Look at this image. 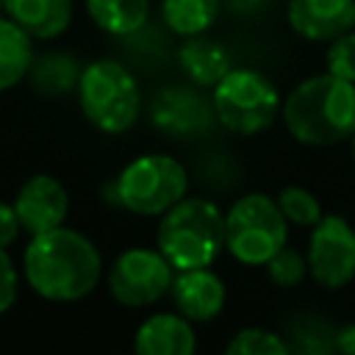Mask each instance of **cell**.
<instances>
[{"label": "cell", "instance_id": "3957f363", "mask_svg": "<svg viewBox=\"0 0 355 355\" xmlns=\"http://www.w3.org/2000/svg\"><path fill=\"white\" fill-rule=\"evenodd\" d=\"M155 247L175 266V272L211 266L225 250L222 208L205 197H180L158 216Z\"/></svg>", "mask_w": 355, "mask_h": 355}, {"label": "cell", "instance_id": "7402d4cb", "mask_svg": "<svg viewBox=\"0 0 355 355\" xmlns=\"http://www.w3.org/2000/svg\"><path fill=\"white\" fill-rule=\"evenodd\" d=\"M275 200H277V208L286 216V222L294 225V227L311 230L322 219V214H324L319 197L313 191L302 189V186H283Z\"/></svg>", "mask_w": 355, "mask_h": 355}, {"label": "cell", "instance_id": "f1b7e54d", "mask_svg": "<svg viewBox=\"0 0 355 355\" xmlns=\"http://www.w3.org/2000/svg\"><path fill=\"white\" fill-rule=\"evenodd\" d=\"M349 153H352V164H355V133L349 136Z\"/></svg>", "mask_w": 355, "mask_h": 355}, {"label": "cell", "instance_id": "7c38bea8", "mask_svg": "<svg viewBox=\"0 0 355 355\" xmlns=\"http://www.w3.org/2000/svg\"><path fill=\"white\" fill-rule=\"evenodd\" d=\"M169 297L178 313H183L194 324H205L225 311L227 286L211 266H194V269L175 272Z\"/></svg>", "mask_w": 355, "mask_h": 355}, {"label": "cell", "instance_id": "603a6c76", "mask_svg": "<svg viewBox=\"0 0 355 355\" xmlns=\"http://www.w3.org/2000/svg\"><path fill=\"white\" fill-rule=\"evenodd\" d=\"M263 266H266L269 280L275 286H280V288H294V286H300L308 277V258H305V252H300V250H294L288 244H283Z\"/></svg>", "mask_w": 355, "mask_h": 355}, {"label": "cell", "instance_id": "9a60e30c", "mask_svg": "<svg viewBox=\"0 0 355 355\" xmlns=\"http://www.w3.org/2000/svg\"><path fill=\"white\" fill-rule=\"evenodd\" d=\"M178 67L189 83L211 92L225 78V72L233 67V61H230L227 47L219 39L200 33V36L183 39V44L178 47Z\"/></svg>", "mask_w": 355, "mask_h": 355}, {"label": "cell", "instance_id": "9c48e42d", "mask_svg": "<svg viewBox=\"0 0 355 355\" xmlns=\"http://www.w3.org/2000/svg\"><path fill=\"white\" fill-rule=\"evenodd\" d=\"M308 275L327 291L347 288L355 280V227L341 214H322L308 230Z\"/></svg>", "mask_w": 355, "mask_h": 355}, {"label": "cell", "instance_id": "2e32d148", "mask_svg": "<svg viewBox=\"0 0 355 355\" xmlns=\"http://www.w3.org/2000/svg\"><path fill=\"white\" fill-rule=\"evenodd\" d=\"M3 11L33 39H55L72 22V0H3Z\"/></svg>", "mask_w": 355, "mask_h": 355}, {"label": "cell", "instance_id": "30bf717a", "mask_svg": "<svg viewBox=\"0 0 355 355\" xmlns=\"http://www.w3.org/2000/svg\"><path fill=\"white\" fill-rule=\"evenodd\" d=\"M150 122L161 133L175 136V139L200 136L216 122L211 92L205 94L194 83L164 86L150 103Z\"/></svg>", "mask_w": 355, "mask_h": 355}, {"label": "cell", "instance_id": "cb8c5ba5", "mask_svg": "<svg viewBox=\"0 0 355 355\" xmlns=\"http://www.w3.org/2000/svg\"><path fill=\"white\" fill-rule=\"evenodd\" d=\"M291 330H294V341H288L291 349H300V352H330V349H336L333 347V330L336 327H327L322 319L305 316V319L294 322Z\"/></svg>", "mask_w": 355, "mask_h": 355}, {"label": "cell", "instance_id": "44dd1931", "mask_svg": "<svg viewBox=\"0 0 355 355\" xmlns=\"http://www.w3.org/2000/svg\"><path fill=\"white\" fill-rule=\"evenodd\" d=\"M225 352L227 355H286L291 352V347L280 333L250 324L233 333V338L225 344Z\"/></svg>", "mask_w": 355, "mask_h": 355}, {"label": "cell", "instance_id": "4316f807", "mask_svg": "<svg viewBox=\"0 0 355 355\" xmlns=\"http://www.w3.org/2000/svg\"><path fill=\"white\" fill-rule=\"evenodd\" d=\"M22 225H19V216L14 211V202H0V247H11L19 236Z\"/></svg>", "mask_w": 355, "mask_h": 355}, {"label": "cell", "instance_id": "d4e9b609", "mask_svg": "<svg viewBox=\"0 0 355 355\" xmlns=\"http://www.w3.org/2000/svg\"><path fill=\"white\" fill-rule=\"evenodd\" d=\"M324 67H327L330 75L355 83V28L352 31H344L341 36H336V39L327 42Z\"/></svg>", "mask_w": 355, "mask_h": 355}, {"label": "cell", "instance_id": "52a82bcc", "mask_svg": "<svg viewBox=\"0 0 355 355\" xmlns=\"http://www.w3.org/2000/svg\"><path fill=\"white\" fill-rule=\"evenodd\" d=\"M288 244V222L277 200L263 191H247L225 211V250L241 266H263Z\"/></svg>", "mask_w": 355, "mask_h": 355}, {"label": "cell", "instance_id": "5bb4252c", "mask_svg": "<svg viewBox=\"0 0 355 355\" xmlns=\"http://www.w3.org/2000/svg\"><path fill=\"white\" fill-rule=\"evenodd\" d=\"M133 349L139 355H191L197 349L194 322L178 311L153 313L136 327Z\"/></svg>", "mask_w": 355, "mask_h": 355}, {"label": "cell", "instance_id": "ac0fdd59", "mask_svg": "<svg viewBox=\"0 0 355 355\" xmlns=\"http://www.w3.org/2000/svg\"><path fill=\"white\" fill-rule=\"evenodd\" d=\"M92 22L108 36H133L150 19V0H83Z\"/></svg>", "mask_w": 355, "mask_h": 355}, {"label": "cell", "instance_id": "7a4b0ae2", "mask_svg": "<svg viewBox=\"0 0 355 355\" xmlns=\"http://www.w3.org/2000/svg\"><path fill=\"white\" fill-rule=\"evenodd\" d=\"M280 119L291 139L305 147H333L355 133V83L330 75L300 80L280 105Z\"/></svg>", "mask_w": 355, "mask_h": 355}, {"label": "cell", "instance_id": "4fadbf2b", "mask_svg": "<svg viewBox=\"0 0 355 355\" xmlns=\"http://www.w3.org/2000/svg\"><path fill=\"white\" fill-rule=\"evenodd\" d=\"M286 22L305 42H330L355 28V0H288Z\"/></svg>", "mask_w": 355, "mask_h": 355}, {"label": "cell", "instance_id": "ba28073f", "mask_svg": "<svg viewBox=\"0 0 355 355\" xmlns=\"http://www.w3.org/2000/svg\"><path fill=\"white\" fill-rule=\"evenodd\" d=\"M175 266L158 247H128L108 266V294L125 308H147L172 288Z\"/></svg>", "mask_w": 355, "mask_h": 355}, {"label": "cell", "instance_id": "5b68a950", "mask_svg": "<svg viewBox=\"0 0 355 355\" xmlns=\"http://www.w3.org/2000/svg\"><path fill=\"white\" fill-rule=\"evenodd\" d=\"M189 191L186 166L166 153H144L122 166L111 183L114 205L136 216H161Z\"/></svg>", "mask_w": 355, "mask_h": 355}, {"label": "cell", "instance_id": "f546056e", "mask_svg": "<svg viewBox=\"0 0 355 355\" xmlns=\"http://www.w3.org/2000/svg\"><path fill=\"white\" fill-rule=\"evenodd\" d=\"M0 11H3V0H0Z\"/></svg>", "mask_w": 355, "mask_h": 355}, {"label": "cell", "instance_id": "d6986e66", "mask_svg": "<svg viewBox=\"0 0 355 355\" xmlns=\"http://www.w3.org/2000/svg\"><path fill=\"white\" fill-rule=\"evenodd\" d=\"M33 64V36L11 17H0V92L28 78Z\"/></svg>", "mask_w": 355, "mask_h": 355}, {"label": "cell", "instance_id": "e0dca14e", "mask_svg": "<svg viewBox=\"0 0 355 355\" xmlns=\"http://www.w3.org/2000/svg\"><path fill=\"white\" fill-rule=\"evenodd\" d=\"M222 0H161L158 14L166 31H172L180 39L208 33L214 22L219 19Z\"/></svg>", "mask_w": 355, "mask_h": 355}, {"label": "cell", "instance_id": "484cf974", "mask_svg": "<svg viewBox=\"0 0 355 355\" xmlns=\"http://www.w3.org/2000/svg\"><path fill=\"white\" fill-rule=\"evenodd\" d=\"M17 288H19V275L17 266L8 255L6 247H0V313L11 311L14 300H17Z\"/></svg>", "mask_w": 355, "mask_h": 355}, {"label": "cell", "instance_id": "277c9868", "mask_svg": "<svg viewBox=\"0 0 355 355\" xmlns=\"http://www.w3.org/2000/svg\"><path fill=\"white\" fill-rule=\"evenodd\" d=\"M78 103L83 116L100 133H125L141 114V89L136 75L116 58H97L80 69Z\"/></svg>", "mask_w": 355, "mask_h": 355}, {"label": "cell", "instance_id": "8992f818", "mask_svg": "<svg viewBox=\"0 0 355 355\" xmlns=\"http://www.w3.org/2000/svg\"><path fill=\"white\" fill-rule=\"evenodd\" d=\"M216 122L239 136L263 133L277 116L283 97L272 78L255 67H230L225 78L211 89Z\"/></svg>", "mask_w": 355, "mask_h": 355}, {"label": "cell", "instance_id": "6da1fadb", "mask_svg": "<svg viewBox=\"0 0 355 355\" xmlns=\"http://www.w3.org/2000/svg\"><path fill=\"white\" fill-rule=\"evenodd\" d=\"M25 283L50 302H78L103 277V255L89 236L72 227H53L31 236L22 252Z\"/></svg>", "mask_w": 355, "mask_h": 355}, {"label": "cell", "instance_id": "8fae6325", "mask_svg": "<svg viewBox=\"0 0 355 355\" xmlns=\"http://www.w3.org/2000/svg\"><path fill=\"white\" fill-rule=\"evenodd\" d=\"M14 211L19 216L22 230L36 236V233L64 225V219L69 214V194L58 178L33 175L19 186V191L14 197Z\"/></svg>", "mask_w": 355, "mask_h": 355}, {"label": "cell", "instance_id": "ffe728a7", "mask_svg": "<svg viewBox=\"0 0 355 355\" xmlns=\"http://www.w3.org/2000/svg\"><path fill=\"white\" fill-rule=\"evenodd\" d=\"M80 69L78 61L67 53H47L42 58H33L31 69H28V78H31V86L44 94V97H64L69 92L78 89V78H80Z\"/></svg>", "mask_w": 355, "mask_h": 355}, {"label": "cell", "instance_id": "83f0119b", "mask_svg": "<svg viewBox=\"0 0 355 355\" xmlns=\"http://www.w3.org/2000/svg\"><path fill=\"white\" fill-rule=\"evenodd\" d=\"M333 347L344 355H355V322H347V324H338L333 330Z\"/></svg>", "mask_w": 355, "mask_h": 355}]
</instances>
